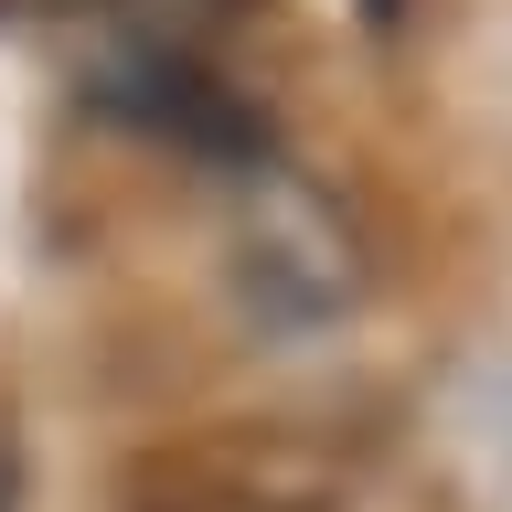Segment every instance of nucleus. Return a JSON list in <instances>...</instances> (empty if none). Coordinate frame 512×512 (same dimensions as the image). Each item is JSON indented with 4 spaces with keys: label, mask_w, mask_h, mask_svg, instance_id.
<instances>
[{
    "label": "nucleus",
    "mask_w": 512,
    "mask_h": 512,
    "mask_svg": "<svg viewBox=\"0 0 512 512\" xmlns=\"http://www.w3.org/2000/svg\"><path fill=\"white\" fill-rule=\"evenodd\" d=\"M43 11H75V0H0V32H11V22H43Z\"/></svg>",
    "instance_id": "f03ea898"
},
{
    "label": "nucleus",
    "mask_w": 512,
    "mask_h": 512,
    "mask_svg": "<svg viewBox=\"0 0 512 512\" xmlns=\"http://www.w3.org/2000/svg\"><path fill=\"white\" fill-rule=\"evenodd\" d=\"M363 22H406V0H363Z\"/></svg>",
    "instance_id": "7ed1b4c3"
},
{
    "label": "nucleus",
    "mask_w": 512,
    "mask_h": 512,
    "mask_svg": "<svg viewBox=\"0 0 512 512\" xmlns=\"http://www.w3.org/2000/svg\"><path fill=\"white\" fill-rule=\"evenodd\" d=\"M118 502L128 512H352V459L310 427L224 416V427L139 448Z\"/></svg>",
    "instance_id": "f257e3e1"
}]
</instances>
